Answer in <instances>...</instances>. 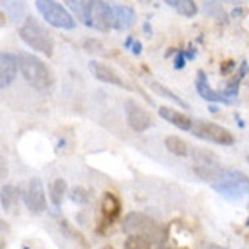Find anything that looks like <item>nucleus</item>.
<instances>
[{
    "instance_id": "obj_9",
    "label": "nucleus",
    "mask_w": 249,
    "mask_h": 249,
    "mask_svg": "<svg viewBox=\"0 0 249 249\" xmlns=\"http://www.w3.org/2000/svg\"><path fill=\"white\" fill-rule=\"evenodd\" d=\"M24 202L31 213H44L47 210L45 190L40 179H31V181L27 182L24 192Z\"/></svg>"
},
{
    "instance_id": "obj_25",
    "label": "nucleus",
    "mask_w": 249,
    "mask_h": 249,
    "mask_svg": "<svg viewBox=\"0 0 249 249\" xmlns=\"http://www.w3.org/2000/svg\"><path fill=\"white\" fill-rule=\"evenodd\" d=\"M184 67V53H179L177 54V58H175V69H182Z\"/></svg>"
},
{
    "instance_id": "obj_20",
    "label": "nucleus",
    "mask_w": 249,
    "mask_h": 249,
    "mask_svg": "<svg viewBox=\"0 0 249 249\" xmlns=\"http://www.w3.org/2000/svg\"><path fill=\"white\" fill-rule=\"evenodd\" d=\"M65 192H67V182L63 181V179H54L49 190V197H51V200H53V204L54 206L62 204Z\"/></svg>"
},
{
    "instance_id": "obj_26",
    "label": "nucleus",
    "mask_w": 249,
    "mask_h": 249,
    "mask_svg": "<svg viewBox=\"0 0 249 249\" xmlns=\"http://www.w3.org/2000/svg\"><path fill=\"white\" fill-rule=\"evenodd\" d=\"M233 67H235V62H226L224 67H220V72H222V74H228Z\"/></svg>"
},
{
    "instance_id": "obj_16",
    "label": "nucleus",
    "mask_w": 249,
    "mask_h": 249,
    "mask_svg": "<svg viewBox=\"0 0 249 249\" xmlns=\"http://www.w3.org/2000/svg\"><path fill=\"white\" fill-rule=\"evenodd\" d=\"M164 144H166V150H168L170 154H174V156L188 157L192 154L190 144H188L184 139H181V137H177V136H168L164 139Z\"/></svg>"
},
{
    "instance_id": "obj_12",
    "label": "nucleus",
    "mask_w": 249,
    "mask_h": 249,
    "mask_svg": "<svg viewBox=\"0 0 249 249\" xmlns=\"http://www.w3.org/2000/svg\"><path fill=\"white\" fill-rule=\"evenodd\" d=\"M89 69H90V72L94 74V78H98L103 83H110V85H116V87H126L124 81L121 80V76L112 67H108L107 63L90 62L89 63Z\"/></svg>"
},
{
    "instance_id": "obj_30",
    "label": "nucleus",
    "mask_w": 249,
    "mask_h": 249,
    "mask_svg": "<svg viewBox=\"0 0 249 249\" xmlns=\"http://www.w3.org/2000/svg\"><path fill=\"white\" fill-rule=\"evenodd\" d=\"M157 249H170V248H162V246H161V248H157Z\"/></svg>"
},
{
    "instance_id": "obj_10",
    "label": "nucleus",
    "mask_w": 249,
    "mask_h": 249,
    "mask_svg": "<svg viewBox=\"0 0 249 249\" xmlns=\"http://www.w3.org/2000/svg\"><path fill=\"white\" fill-rule=\"evenodd\" d=\"M20 69V58L13 53H2L0 54V89L4 90L6 87H9Z\"/></svg>"
},
{
    "instance_id": "obj_29",
    "label": "nucleus",
    "mask_w": 249,
    "mask_h": 249,
    "mask_svg": "<svg viewBox=\"0 0 249 249\" xmlns=\"http://www.w3.org/2000/svg\"><path fill=\"white\" fill-rule=\"evenodd\" d=\"M144 31L148 33V36H150V33H152V29H150V25H148V24H144Z\"/></svg>"
},
{
    "instance_id": "obj_14",
    "label": "nucleus",
    "mask_w": 249,
    "mask_h": 249,
    "mask_svg": "<svg viewBox=\"0 0 249 249\" xmlns=\"http://www.w3.org/2000/svg\"><path fill=\"white\" fill-rule=\"evenodd\" d=\"M112 15L116 31H126L136 22V9L132 6H112Z\"/></svg>"
},
{
    "instance_id": "obj_4",
    "label": "nucleus",
    "mask_w": 249,
    "mask_h": 249,
    "mask_svg": "<svg viewBox=\"0 0 249 249\" xmlns=\"http://www.w3.org/2000/svg\"><path fill=\"white\" fill-rule=\"evenodd\" d=\"M36 9L40 11V15L44 17V20L47 24H51L53 27L58 29H74L76 20L60 2H53V0H36L35 2Z\"/></svg>"
},
{
    "instance_id": "obj_28",
    "label": "nucleus",
    "mask_w": 249,
    "mask_h": 249,
    "mask_svg": "<svg viewBox=\"0 0 249 249\" xmlns=\"http://www.w3.org/2000/svg\"><path fill=\"white\" fill-rule=\"evenodd\" d=\"M204 249H228V248H222V246H217V244H210V246H206Z\"/></svg>"
},
{
    "instance_id": "obj_8",
    "label": "nucleus",
    "mask_w": 249,
    "mask_h": 249,
    "mask_svg": "<svg viewBox=\"0 0 249 249\" xmlns=\"http://www.w3.org/2000/svg\"><path fill=\"white\" fill-rule=\"evenodd\" d=\"M124 116H126V123L134 132H144L148 130L154 124V119L143 107H139L136 101H124Z\"/></svg>"
},
{
    "instance_id": "obj_22",
    "label": "nucleus",
    "mask_w": 249,
    "mask_h": 249,
    "mask_svg": "<svg viewBox=\"0 0 249 249\" xmlns=\"http://www.w3.org/2000/svg\"><path fill=\"white\" fill-rule=\"evenodd\" d=\"M124 249H152V240L144 237H128L124 240Z\"/></svg>"
},
{
    "instance_id": "obj_3",
    "label": "nucleus",
    "mask_w": 249,
    "mask_h": 249,
    "mask_svg": "<svg viewBox=\"0 0 249 249\" xmlns=\"http://www.w3.org/2000/svg\"><path fill=\"white\" fill-rule=\"evenodd\" d=\"M212 186L230 200H240L244 197H249V177L242 172L220 170L217 179L212 181Z\"/></svg>"
},
{
    "instance_id": "obj_19",
    "label": "nucleus",
    "mask_w": 249,
    "mask_h": 249,
    "mask_svg": "<svg viewBox=\"0 0 249 249\" xmlns=\"http://www.w3.org/2000/svg\"><path fill=\"white\" fill-rule=\"evenodd\" d=\"M166 6L174 7L175 11H179L182 17H188V18L197 15V4L192 0H166Z\"/></svg>"
},
{
    "instance_id": "obj_18",
    "label": "nucleus",
    "mask_w": 249,
    "mask_h": 249,
    "mask_svg": "<svg viewBox=\"0 0 249 249\" xmlns=\"http://www.w3.org/2000/svg\"><path fill=\"white\" fill-rule=\"evenodd\" d=\"M69 9L74 13L76 18L80 20L81 24L89 25V11H90V2L89 0H80V2H76V0H69L67 2Z\"/></svg>"
},
{
    "instance_id": "obj_24",
    "label": "nucleus",
    "mask_w": 249,
    "mask_h": 249,
    "mask_svg": "<svg viewBox=\"0 0 249 249\" xmlns=\"http://www.w3.org/2000/svg\"><path fill=\"white\" fill-rule=\"evenodd\" d=\"M90 197H92V193L85 190V188H72V192H71V199L78 202V204H87Z\"/></svg>"
},
{
    "instance_id": "obj_15",
    "label": "nucleus",
    "mask_w": 249,
    "mask_h": 249,
    "mask_svg": "<svg viewBox=\"0 0 249 249\" xmlns=\"http://www.w3.org/2000/svg\"><path fill=\"white\" fill-rule=\"evenodd\" d=\"M159 116H161L164 121H168L170 124H174V126L181 128V130H186V132H192L193 121H195V119H192L190 116L179 112V110H174V108H170V107H161V108H159Z\"/></svg>"
},
{
    "instance_id": "obj_1",
    "label": "nucleus",
    "mask_w": 249,
    "mask_h": 249,
    "mask_svg": "<svg viewBox=\"0 0 249 249\" xmlns=\"http://www.w3.org/2000/svg\"><path fill=\"white\" fill-rule=\"evenodd\" d=\"M20 72L24 76V80L36 90H47L54 83V74L51 67L40 58L29 53H20Z\"/></svg>"
},
{
    "instance_id": "obj_5",
    "label": "nucleus",
    "mask_w": 249,
    "mask_h": 249,
    "mask_svg": "<svg viewBox=\"0 0 249 249\" xmlns=\"http://www.w3.org/2000/svg\"><path fill=\"white\" fill-rule=\"evenodd\" d=\"M123 231L128 237H144L152 240L161 235V228L144 213H128L123 220Z\"/></svg>"
},
{
    "instance_id": "obj_21",
    "label": "nucleus",
    "mask_w": 249,
    "mask_h": 249,
    "mask_svg": "<svg viewBox=\"0 0 249 249\" xmlns=\"http://www.w3.org/2000/svg\"><path fill=\"white\" fill-rule=\"evenodd\" d=\"M20 192L15 186H4L2 188V210L9 212L13 206L18 202Z\"/></svg>"
},
{
    "instance_id": "obj_13",
    "label": "nucleus",
    "mask_w": 249,
    "mask_h": 249,
    "mask_svg": "<svg viewBox=\"0 0 249 249\" xmlns=\"http://www.w3.org/2000/svg\"><path fill=\"white\" fill-rule=\"evenodd\" d=\"M195 89H197V92H199L200 98L212 101V103H226V105H231V101L226 98L224 92H217V90H213V89L210 87V83H208V80H206L204 71H199V72H197Z\"/></svg>"
},
{
    "instance_id": "obj_27",
    "label": "nucleus",
    "mask_w": 249,
    "mask_h": 249,
    "mask_svg": "<svg viewBox=\"0 0 249 249\" xmlns=\"http://www.w3.org/2000/svg\"><path fill=\"white\" fill-rule=\"evenodd\" d=\"M132 53H134V54H141V42H134V44H132Z\"/></svg>"
},
{
    "instance_id": "obj_7",
    "label": "nucleus",
    "mask_w": 249,
    "mask_h": 249,
    "mask_svg": "<svg viewBox=\"0 0 249 249\" xmlns=\"http://www.w3.org/2000/svg\"><path fill=\"white\" fill-rule=\"evenodd\" d=\"M89 27H94L101 33L110 31L114 27L112 6L107 2H101V0H92L90 11H89Z\"/></svg>"
},
{
    "instance_id": "obj_6",
    "label": "nucleus",
    "mask_w": 249,
    "mask_h": 249,
    "mask_svg": "<svg viewBox=\"0 0 249 249\" xmlns=\"http://www.w3.org/2000/svg\"><path fill=\"white\" fill-rule=\"evenodd\" d=\"M192 134L199 139L212 141L215 144H222V146H231L235 143V136L231 134L228 128L220 126V124L210 123V121H200L195 119L192 126Z\"/></svg>"
},
{
    "instance_id": "obj_2",
    "label": "nucleus",
    "mask_w": 249,
    "mask_h": 249,
    "mask_svg": "<svg viewBox=\"0 0 249 249\" xmlns=\"http://www.w3.org/2000/svg\"><path fill=\"white\" fill-rule=\"evenodd\" d=\"M18 35L31 49H35L36 53H42L45 56H53L54 38L49 33V29H45V25H42L38 20H35L33 17H27L24 20V24L20 25Z\"/></svg>"
},
{
    "instance_id": "obj_23",
    "label": "nucleus",
    "mask_w": 249,
    "mask_h": 249,
    "mask_svg": "<svg viewBox=\"0 0 249 249\" xmlns=\"http://www.w3.org/2000/svg\"><path fill=\"white\" fill-rule=\"evenodd\" d=\"M83 49L87 53H92V54H105V45L101 44L100 40L96 38H89L83 42Z\"/></svg>"
},
{
    "instance_id": "obj_17",
    "label": "nucleus",
    "mask_w": 249,
    "mask_h": 249,
    "mask_svg": "<svg viewBox=\"0 0 249 249\" xmlns=\"http://www.w3.org/2000/svg\"><path fill=\"white\" fill-rule=\"evenodd\" d=\"M148 87L154 90L156 94H159V96H162V98H168L170 101H174V103H177L179 107H184V108H188V103L184 100H182L181 96H177V94L174 92V90H170L168 87H164L162 83H159V81L156 80H150L148 81Z\"/></svg>"
},
{
    "instance_id": "obj_11",
    "label": "nucleus",
    "mask_w": 249,
    "mask_h": 249,
    "mask_svg": "<svg viewBox=\"0 0 249 249\" xmlns=\"http://www.w3.org/2000/svg\"><path fill=\"white\" fill-rule=\"evenodd\" d=\"M121 213V202L112 192H105L103 200H101V230L110 228L118 220Z\"/></svg>"
}]
</instances>
